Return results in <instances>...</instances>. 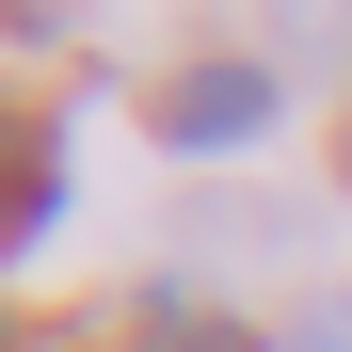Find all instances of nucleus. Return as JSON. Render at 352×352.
Instances as JSON below:
<instances>
[{"instance_id":"1","label":"nucleus","mask_w":352,"mask_h":352,"mask_svg":"<svg viewBox=\"0 0 352 352\" xmlns=\"http://www.w3.org/2000/svg\"><path fill=\"white\" fill-rule=\"evenodd\" d=\"M272 112H288V80H272V65H241V48H208V65L144 80V129H160L176 160H224V144H256Z\"/></svg>"},{"instance_id":"2","label":"nucleus","mask_w":352,"mask_h":352,"mask_svg":"<svg viewBox=\"0 0 352 352\" xmlns=\"http://www.w3.org/2000/svg\"><path fill=\"white\" fill-rule=\"evenodd\" d=\"M48 224H65V160H48V129L0 96V241H48Z\"/></svg>"},{"instance_id":"3","label":"nucleus","mask_w":352,"mask_h":352,"mask_svg":"<svg viewBox=\"0 0 352 352\" xmlns=\"http://www.w3.org/2000/svg\"><path fill=\"white\" fill-rule=\"evenodd\" d=\"M96 352H272V336L208 320V305H129V320H96Z\"/></svg>"}]
</instances>
